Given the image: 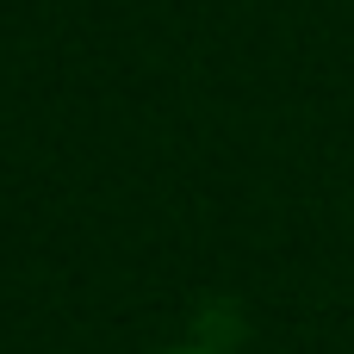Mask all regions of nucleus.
<instances>
[{"label": "nucleus", "mask_w": 354, "mask_h": 354, "mask_svg": "<svg viewBox=\"0 0 354 354\" xmlns=\"http://www.w3.org/2000/svg\"><path fill=\"white\" fill-rule=\"evenodd\" d=\"M168 354H212V348H168Z\"/></svg>", "instance_id": "nucleus-1"}]
</instances>
